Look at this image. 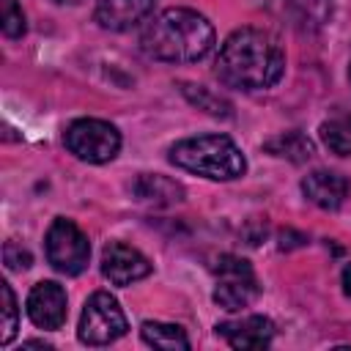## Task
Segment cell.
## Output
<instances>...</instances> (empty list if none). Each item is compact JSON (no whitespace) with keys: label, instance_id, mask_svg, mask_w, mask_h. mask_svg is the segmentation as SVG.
<instances>
[{"label":"cell","instance_id":"obj_1","mask_svg":"<svg viewBox=\"0 0 351 351\" xmlns=\"http://www.w3.org/2000/svg\"><path fill=\"white\" fill-rule=\"evenodd\" d=\"M285 69V55L280 41L258 27H241L225 38L219 47L214 71L219 82L236 90H263L271 88Z\"/></svg>","mask_w":351,"mask_h":351},{"label":"cell","instance_id":"obj_2","mask_svg":"<svg viewBox=\"0 0 351 351\" xmlns=\"http://www.w3.org/2000/svg\"><path fill=\"white\" fill-rule=\"evenodd\" d=\"M217 36L211 22L192 8H167L143 30V49L167 63H192L211 52Z\"/></svg>","mask_w":351,"mask_h":351},{"label":"cell","instance_id":"obj_3","mask_svg":"<svg viewBox=\"0 0 351 351\" xmlns=\"http://www.w3.org/2000/svg\"><path fill=\"white\" fill-rule=\"evenodd\" d=\"M170 162L211 181L239 178L247 167L239 145L225 134H200L170 148Z\"/></svg>","mask_w":351,"mask_h":351},{"label":"cell","instance_id":"obj_4","mask_svg":"<svg viewBox=\"0 0 351 351\" xmlns=\"http://www.w3.org/2000/svg\"><path fill=\"white\" fill-rule=\"evenodd\" d=\"M214 277H217L214 302H217L219 307L230 310V313L250 307V304L258 299V293H261L258 277H255L252 266H250L244 258L219 255L217 263H214Z\"/></svg>","mask_w":351,"mask_h":351},{"label":"cell","instance_id":"obj_5","mask_svg":"<svg viewBox=\"0 0 351 351\" xmlns=\"http://www.w3.org/2000/svg\"><path fill=\"white\" fill-rule=\"evenodd\" d=\"M126 315L118 304L115 296H110L107 291H96L82 310L80 318V340L88 346H107L115 343L118 337L126 335Z\"/></svg>","mask_w":351,"mask_h":351},{"label":"cell","instance_id":"obj_6","mask_svg":"<svg viewBox=\"0 0 351 351\" xmlns=\"http://www.w3.org/2000/svg\"><path fill=\"white\" fill-rule=\"evenodd\" d=\"M66 148L90 165L110 162L121 148V134L112 123L99 118H80L66 129Z\"/></svg>","mask_w":351,"mask_h":351},{"label":"cell","instance_id":"obj_7","mask_svg":"<svg viewBox=\"0 0 351 351\" xmlns=\"http://www.w3.org/2000/svg\"><path fill=\"white\" fill-rule=\"evenodd\" d=\"M90 258L88 236L71 222L58 217L47 230V261L60 274H80L85 271Z\"/></svg>","mask_w":351,"mask_h":351},{"label":"cell","instance_id":"obj_8","mask_svg":"<svg viewBox=\"0 0 351 351\" xmlns=\"http://www.w3.org/2000/svg\"><path fill=\"white\" fill-rule=\"evenodd\" d=\"M101 274L112 285H132L151 274V263L134 247L123 241H110L101 252Z\"/></svg>","mask_w":351,"mask_h":351},{"label":"cell","instance_id":"obj_9","mask_svg":"<svg viewBox=\"0 0 351 351\" xmlns=\"http://www.w3.org/2000/svg\"><path fill=\"white\" fill-rule=\"evenodd\" d=\"M27 315L38 329H60L66 321V291L52 280L33 285L27 296Z\"/></svg>","mask_w":351,"mask_h":351},{"label":"cell","instance_id":"obj_10","mask_svg":"<svg viewBox=\"0 0 351 351\" xmlns=\"http://www.w3.org/2000/svg\"><path fill=\"white\" fill-rule=\"evenodd\" d=\"M154 5L156 0H99L96 22L104 30H132L151 16Z\"/></svg>","mask_w":351,"mask_h":351},{"label":"cell","instance_id":"obj_11","mask_svg":"<svg viewBox=\"0 0 351 351\" xmlns=\"http://www.w3.org/2000/svg\"><path fill=\"white\" fill-rule=\"evenodd\" d=\"M217 335H222L233 348H266L274 337V324L263 315H247L239 321L217 324Z\"/></svg>","mask_w":351,"mask_h":351},{"label":"cell","instance_id":"obj_12","mask_svg":"<svg viewBox=\"0 0 351 351\" xmlns=\"http://www.w3.org/2000/svg\"><path fill=\"white\" fill-rule=\"evenodd\" d=\"M302 192L310 203L321 206V208H337L346 197V178L329 170H315L310 176H304L302 181Z\"/></svg>","mask_w":351,"mask_h":351},{"label":"cell","instance_id":"obj_13","mask_svg":"<svg viewBox=\"0 0 351 351\" xmlns=\"http://www.w3.org/2000/svg\"><path fill=\"white\" fill-rule=\"evenodd\" d=\"M132 192L137 200L143 203H154V206H170V203H178L184 197V189L181 184L165 178V176H151V173H143L134 184H132Z\"/></svg>","mask_w":351,"mask_h":351},{"label":"cell","instance_id":"obj_14","mask_svg":"<svg viewBox=\"0 0 351 351\" xmlns=\"http://www.w3.org/2000/svg\"><path fill=\"white\" fill-rule=\"evenodd\" d=\"M282 5L291 25L302 30H318L332 16V0H282Z\"/></svg>","mask_w":351,"mask_h":351},{"label":"cell","instance_id":"obj_15","mask_svg":"<svg viewBox=\"0 0 351 351\" xmlns=\"http://www.w3.org/2000/svg\"><path fill=\"white\" fill-rule=\"evenodd\" d=\"M143 340L154 348H162V351H186L189 348V340L184 335L181 326L176 324H162V321H145L143 329H140Z\"/></svg>","mask_w":351,"mask_h":351},{"label":"cell","instance_id":"obj_16","mask_svg":"<svg viewBox=\"0 0 351 351\" xmlns=\"http://www.w3.org/2000/svg\"><path fill=\"white\" fill-rule=\"evenodd\" d=\"M266 151H271L274 156L291 159V162H307L313 156V143L302 132H285V134L266 140Z\"/></svg>","mask_w":351,"mask_h":351},{"label":"cell","instance_id":"obj_17","mask_svg":"<svg viewBox=\"0 0 351 351\" xmlns=\"http://www.w3.org/2000/svg\"><path fill=\"white\" fill-rule=\"evenodd\" d=\"M321 140L329 151L340 156H351V115L332 118L321 126Z\"/></svg>","mask_w":351,"mask_h":351},{"label":"cell","instance_id":"obj_18","mask_svg":"<svg viewBox=\"0 0 351 351\" xmlns=\"http://www.w3.org/2000/svg\"><path fill=\"white\" fill-rule=\"evenodd\" d=\"M181 90H184V96H186L197 110H203V112H208V115H214V118H228V115H230V101H225L222 96L211 93L208 88L184 82Z\"/></svg>","mask_w":351,"mask_h":351},{"label":"cell","instance_id":"obj_19","mask_svg":"<svg viewBox=\"0 0 351 351\" xmlns=\"http://www.w3.org/2000/svg\"><path fill=\"white\" fill-rule=\"evenodd\" d=\"M0 293H3V326H0L3 332H0V343L8 346L14 340V335H16V329H19V307H16V296H14L8 282L0 285Z\"/></svg>","mask_w":351,"mask_h":351},{"label":"cell","instance_id":"obj_20","mask_svg":"<svg viewBox=\"0 0 351 351\" xmlns=\"http://www.w3.org/2000/svg\"><path fill=\"white\" fill-rule=\"evenodd\" d=\"M0 27L8 38H19L25 36L27 25H25V14L16 5V0H0Z\"/></svg>","mask_w":351,"mask_h":351},{"label":"cell","instance_id":"obj_21","mask_svg":"<svg viewBox=\"0 0 351 351\" xmlns=\"http://www.w3.org/2000/svg\"><path fill=\"white\" fill-rule=\"evenodd\" d=\"M3 261H5V266H8L11 271H22V269H27V266L33 263L30 252L22 250V247L14 244V241H8V244L3 247Z\"/></svg>","mask_w":351,"mask_h":351},{"label":"cell","instance_id":"obj_22","mask_svg":"<svg viewBox=\"0 0 351 351\" xmlns=\"http://www.w3.org/2000/svg\"><path fill=\"white\" fill-rule=\"evenodd\" d=\"M343 291L351 296V263L343 269Z\"/></svg>","mask_w":351,"mask_h":351},{"label":"cell","instance_id":"obj_23","mask_svg":"<svg viewBox=\"0 0 351 351\" xmlns=\"http://www.w3.org/2000/svg\"><path fill=\"white\" fill-rule=\"evenodd\" d=\"M55 3H80V0H55Z\"/></svg>","mask_w":351,"mask_h":351}]
</instances>
